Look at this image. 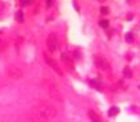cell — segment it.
<instances>
[{"instance_id": "obj_6", "label": "cell", "mask_w": 140, "mask_h": 122, "mask_svg": "<svg viewBox=\"0 0 140 122\" xmlns=\"http://www.w3.org/2000/svg\"><path fill=\"white\" fill-rule=\"evenodd\" d=\"M118 113H119V109L116 108V106H112V108L110 109V111H108V116H110V117H115Z\"/></svg>"}, {"instance_id": "obj_4", "label": "cell", "mask_w": 140, "mask_h": 122, "mask_svg": "<svg viewBox=\"0 0 140 122\" xmlns=\"http://www.w3.org/2000/svg\"><path fill=\"white\" fill-rule=\"evenodd\" d=\"M95 64L99 68H102V69H108V68H110V64H108L107 61L103 57H100V56H95Z\"/></svg>"}, {"instance_id": "obj_9", "label": "cell", "mask_w": 140, "mask_h": 122, "mask_svg": "<svg viewBox=\"0 0 140 122\" xmlns=\"http://www.w3.org/2000/svg\"><path fill=\"white\" fill-rule=\"evenodd\" d=\"M99 24H100V27H103V28H107V27H108V24H110V23H108V20H102V21L99 23Z\"/></svg>"}, {"instance_id": "obj_12", "label": "cell", "mask_w": 140, "mask_h": 122, "mask_svg": "<svg viewBox=\"0 0 140 122\" xmlns=\"http://www.w3.org/2000/svg\"><path fill=\"white\" fill-rule=\"evenodd\" d=\"M51 4H52V0H47V8H50Z\"/></svg>"}, {"instance_id": "obj_1", "label": "cell", "mask_w": 140, "mask_h": 122, "mask_svg": "<svg viewBox=\"0 0 140 122\" xmlns=\"http://www.w3.org/2000/svg\"><path fill=\"white\" fill-rule=\"evenodd\" d=\"M47 47H48V50L50 52H55L59 47V41H57V37L56 35L51 33L48 36V39H47Z\"/></svg>"}, {"instance_id": "obj_7", "label": "cell", "mask_w": 140, "mask_h": 122, "mask_svg": "<svg viewBox=\"0 0 140 122\" xmlns=\"http://www.w3.org/2000/svg\"><path fill=\"white\" fill-rule=\"evenodd\" d=\"M124 76H126L127 78H131L132 77V72L129 70V68L127 66V68H124Z\"/></svg>"}, {"instance_id": "obj_10", "label": "cell", "mask_w": 140, "mask_h": 122, "mask_svg": "<svg viewBox=\"0 0 140 122\" xmlns=\"http://www.w3.org/2000/svg\"><path fill=\"white\" fill-rule=\"evenodd\" d=\"M16 20H18V21H21V20H23V13H21V12H18V13H16Z\"/></svg>"}, {"instance_id": "obj_2", "label": "cell", "mask_w": 140, "mask_h": 122, "mask_svg": "<svg viewBox=\"0 0 140 122\" xmlns=\"http://www.w3.org/2000/svg\"><path fill=\"white\" fill-rule=\"evenodd\" d=\"M44 60H45V63L48 64L53 70H55L59 76H63V70L60 69V66H59V64L56 63V60H53L52 57H50L48 55H44Z\"/></svg>"}, {"instance_id": "obj_11", "label": "cell", "mask_w": 140, "mask_h": 122, "mask_svg": "<svg viewBox=\"0 0 140 122\" xmlns=\"http://www.w3.org/2000/svg\"><path fill=\"white\" fill-rule=\"evenodd\" d=\"M100 11H102V13H103V15H107V13H108V8H105V7H103V8L100 9Z\"/></svg>"}, {"instance_id": "obj_3", "label": "cell", "mask_w": 140, "mask_h": 122, "mask_svg": "<svg viewBox=\"0 0 140 122\" xmlns=\"http://www.w3.org/2000/svg\"><path fill=\"white\" fill-rule=\"evenodd\" d=\"M61 61H63V63H64V65L68 68V69L69 70H72L73 69V60H72V57H69L68 55H67V53H61Z\"/></svg>"}, {"instance_id": "obj_5", "label": "cell", "mask_w": 140, "mask_h": 122, "mask_svg": "<svg viewBox=\"0 0 140 122\" xmlns=\"http://www.w3.org/2000/svg\"><path fill=\"white\" fill-rule=\"evenodd\" d=\"M88 116H89V118L92 121H100L99 116H97V114H95V111H93V110H88Z\"/></svg>"}, {"instance_id": "obj_8", "label": "cell", "mask_w": 140, "mask_h": 122, "mask_svg": "<svg viewBox=\"0 0 140 122\" xmlns=\"http://www.w3.org/2000/svg\"><path fill=\"white\" fill-rule=\"evenodd\" d=\"M126 41L127 43H132V41H134V36H132L131 33H127L126 35Z\"/></svg>"}]
</instances>
